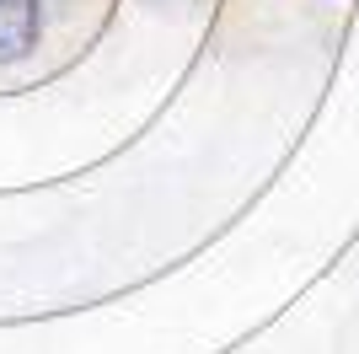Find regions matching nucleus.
Wrapping results in <instances>:
<instances>
[{
	"label": "nucleus",
	"instance_id": "obj_1",
	"mask_svg": "<svg viewBox=\"0 0 359 354\" xmlns=\"http://www.w3.org/2000/svg\"><path fill=\"white\" fill-rule=\"evenodd\" d=\"M38 44V0H0V65L27 59Z\"/></svg>",
	"mask_w": 359,
	"mask_h": 354
}]
</instances>
